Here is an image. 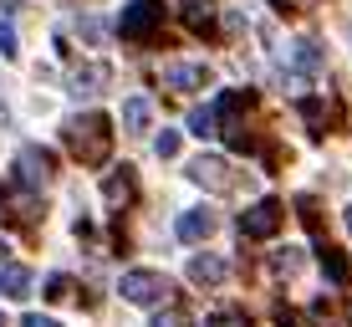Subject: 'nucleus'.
I'll use <instances>...</instances> for the list:
<instances>
[{
	"mask_svg": "<svg viewBox=\"0 0 352 327\" xmlns=\"http://www.w3.org/2000/svg\"><path fill=\"white\" fill-rule=\"evenodd\" d=\"M67 143L82 164H102L107 159V143H113V128H107L102 113H87V118H72L67 128Z\"/></svg>",
	"mask_w": 352,
	"mask_h": 327,
	"instance_id": "nucleus-1",
	"label": "nucleus"
},
{
	"mask_svg": "<svg viewBox=\"0 0 352 327\" xmlns=\"http://www.w3.org/2000/svg\"><path fill=\"white\" fill-rule=\"evenodd\" d=\"M118 292H123V302H133V307H153V302L168 297V276L164 271H123Z\"/></svg>",
	"mask_w": 352,
	"mask_h": 327,
	"instance_id": "nucleus-2",
	"label": "nucleus"
},
{
	"mask_svg": "<svg viewBox=\"0 0 352 327\" xmlns=\"http://www.w3.org/2000/svg\"><path fill=\"white\" fill-rule=\"evenodd\" d=\"M159 21H164L159 0H128L123 16H118V31H123V41H143V36H153Z\"/></svg>",
	"mask_w": 352,
	"mask_h": 327,
	"instance_id": "nucleus-3",
	"label": "nucleus"
},
{
	"mask_svg": "<svg viewBox=\"0 0 352 327\" xmlns=\"http://www.w3.org/2000/svg\"><path fill=\"white\" fill-rule=\"evenodd\" d=\"M281 220H286V210L276 200H256L250 210H240V235L245 240H271L276 230H281Z\"/></svg>",
	"mask_w": 352,
	"mask_h": 327,
	"instance_id": "nucleus-4",
	"label": "nucleus"
},
{
	"mask_svg": "<svg viewBox=\"0 0 352 327\" xmlns=\"http://www.w3.org/2000/svg\"><path fill=\"white\" fill-rule=\"evenodd\" d=\"M46 174H52V149H36V143H26V149L16 154V179L26 189H41Z\"/></svg>",
	"mask_w": 352,
	"mask_h": 327,
	"instance_id": "nucleus-5",
	"label": "nucleus"
},
{
	"mask_svg": "<svg viewBox=\"0 0 352 327\" xmlns=\"http://www.w3.org/2000/svg\"><path fill=\"white\" fill-rule=\"evenodd\" d=\"M189 179H194V184H204V189H220V195L235 184V179H230V164L220 159V154H199V159L189 164Z\"/></svg>",
	"mask_w": 352,
	"mask_h": 327,
	"instance_id": "nucleus-6",
	"label": "nucleus"
},
{
	"mask_svg": "<svg viewBox=\"0 0 352 327\" xmlns=\"http://www.w3.org/2000/svg\"><path fill=\"white\" fill-rule=\"evenodd\" d=\"M164 82L179 92H199V87H210V67L204 62H164Z\"/></svg>",
	"mask_w": 352,
	"mask_h": 327,
	"instance_id": "nucleus-7",
	"label": "nucleus"
},
{
	"mask_svg": "<svg viewBox=\"0 0 352 327\" xmlns=\"http://www.w3.org/2000/svg\"><path fill=\"white\" fill-rule=\"evenodd\" d=\"M286 67H291V72H301V77L322 72V46L311 41V36H296V41H286Z\"/></svg>",
	"mask_w": 352,
	"mask_h": 327,
	"instance_id": "nucleus-8",
	"label": "nucleus"
},
{
	"mask_svg": "<svg viewBox=\"0 0 352 327\" xmlns=\"http://www.w3.org/2000/svg\"><path fill=\"white\" fill-rule=\"evenodd\" d=\"M230 276V266L214 256V251H199V256H189V282H199V286H220Z\"/></svg>",
	"mask_w": 352,
	"mask_h": 327,
	"instance_id": "nucleus-9",
	"label": "nucleus"
},
{
	"mask_svg": "<svg viewBox=\"0 0 352 327\" xmlns=\"http://www.w3.org/2000/svg\"><path fill=\"white\" fill-rule=\"evenodd\" d=\"M179 240H204V235H210V230H214V215L210 210H204V204H199V210H184V215H179Z\"/></svg>",
	"mask_w": 352,
	"mask_h": 327,
	"instance_id": "nucleus-10",
	"label": "nucleus"
},
{
	"mask_svg": "<svg viewBox=\"0 0 352 327\" xmlns=\"http://www.w3.org/2000/svg\"><path fill=\"white\" fill-rule=\"evenodd\" d=\"M31 292V276H26V266H16V261H0V297H26Z\"/></svg>",
	"mask_w": 352,
	"mask_h": 327,
	"instance_id": "nucleus-11",
	"label": "nucleus"
},
{
	"mask_svg": "<svg viewBox=\"0 0 352 327\" xmlns=\"http://www.w3.org/2000/svg\"><path fill=\"white\" fill-rule=\"evenodd\" d=\"M148 123H153V103H148V98H128V103H123V128H128V133H143Z\"/></svg>",
	"mask_w": 352,
	"mask_h": 327,
	"instance_id": "nucleus-12",
	"label": "nucleus"
},
{
	"mask_svg": "<svg viewBox=\"0 0 352 327\" xmlns=\"http://www.w3.org/2000/svg\"><path fill=\"white\" fill-rule=\"evenodd\" d=\"M189 133L194 138H214V133H220V107H194L189 113Z\"/></svg>",
	"mask_w": 352,
	"mask_h": 327,
	"instance_id": "nucleus-13",
	"label": "nucleus"
},
{
	"mask_svg": "<svg viewBox=\"0 0 352 327\" xmlns=\"http://www.w3.org/2000/svg\"><path fill=\"white\" fill-rule=\"evenodd\" d=\"M214 21V0H184V26L189 31H204Z\"/></svg>",
	"mask_w": 352,
	"mask_h": 327,
	"instance_id": "nucleus-14",
	"label": "nucleus"
},
{
	"mask_svg": "<svg viewBox=\"0 0 352 327\" xmlns=\"http://www.w3.org/2000/svg\"><path fill=\"white\" fill-rule=\"evenodd\" d=\"M102 77H107V67H87V72H77V77H72V92H77V98H92Z\"/></svg>",
	"mask_w": 352,
	"mask_h": 327,
	"instance_id": "nucleus-15",
	"label": "nucleus"
},
{
	"mask_svg": "<svg viewBox=\"0 0 352 327\" xmlns=\"http://www.w3.org/2000/svg\"><path fill=\"white\" fill-rule=\"evenodd\" d=\"M204 327H250V317L240 307H220V312H210V322Z\"/></svg>",
	"mask_w": 352,
	"mask_h": 327,
	"instance_id": "nucleus-16",
	"label": "nucleus"
},
{
	"mask_svg": "<svg viewBox=\"0 0 352 327\" xmlns=\"http://www.w3.org/2000/svg\"><path fill=\"white\" fill-rule=\"evenodd\" d=\"M322 271L332 276V286H347V261L337 251H322Z\"/></svg>",
	"mask_w": 352,
	"mask_h": 327,
	"instance_id": "nucleus-17",
	"label": "nucleus"
},
{
	"mask_svg": "<svg viewBox=\"0 0 352 327\" xmlns=\"http://www.w3.org/2000/svg\"><path fill=\"white\" fill-rule=\"evenodd\" d=\"M153 327H194V322H189L184 307H159L153 312Z\"/></svg>",
	"mask_w": 352,
	"mask_h": 327,
	"instance_id": "nucleus-18",
	"label": "nucleus"
},
{
	"mask_svg": "<svg viewBox=\"0 0 352 327\" xmlns=\"http://www.w3.org/2000/svg\"><path fill=\"white\" fill-rule=\"evenodd\" d=\"M16 26H10V21H0V56H6V62H16Z\"/></svg>",
	"mask_w": 352,
	"mask_h": 327,
	"instance_id": "nucleus-19",
	"label": "nucleus"
},
{
	"mask_svg": "<svg viewBox=\"0 0 352 327\" xmlns=\"http://www.w3.org/2000/svg\"><path fill=\"white\" fill-rule=\"evenodd\" d=\"M153 149H159V159H174V154H179V133H174V128H164L159 138H153Z\"/></svg>",
	"mask_w": 352,
	"mask_h": 327,
	"instance_id": "nucleus-20",
	"label": "nucleus"
},
{
	"mask_svg": "<svg viewBox=\"0 0 352 327\" xmlns=\"http://www.w3.org/2000/svg\"><path fill=\"white\" fill-rule=\"evenodd\" d=\"M276 271H286V276H291V271H301V251H296V246L276 251Z\"/></svg>",
	"mask_w": 352,
	"mask_h": 327,
	"instance_id": "nucleus-21",
	"label": "nucleus"
},
{
	"mask_svg": "<svg viewBox=\"0 0 352 327\" xmlns=\"http://www.w3.org/2000/svg\"><path fill=\"white\" fill-rule=\"evenodd\" d=\"M128 189H133V179H128V174H113V179L102 184V195H107V200H123Z\"/></svg>",
	"mask_w": 352,
	"mask_h": 327,
	"instance_id": "nucleus-22",
	"label": "nucleus"
},
{
	"mask_svg": "<svg viewBox=\"0 0 352 327\" xmlns=\"http://www.w3.org/2000/svg\"><path fill=\"white\" fill-rule=\"evenodd\" d=\"M46 297H52V302L72 297V276H52V282H46Z\"/></svg>",
	"mask_w": 352,
	"mask_h": 327,
	"instance_id": "nucleus-23",
	"label": "nucleus"
},
{
	"mask_svg": "<svg viewBox=\"0 0 352 327\" xmlns=\"http://www.w3.org/2000/svg\"><path fill=\"white\" fill-rule=\"evenodd\" d=\"M21 327H56L52 317H41V312H31V317H21Z\"/></svg>",
	"mask_w": 352,
	"mask_h": 327,
	"instance_id": "nucleus-24",
	"label": "nucleus"
},
{
	"mask_svg": "<svg viewBox=\"0 0 352 327\" xmlns=\"http://www.w3.org/2000/svg\"><path fill=\"white\" fill-rule=\"evenodd\" d=\"M271 6H276V10H296V0H271Z\"/></svg>",
	"mask_w": 352,
	"mask_h": 327,
	"instance_id": "nucleus-25",
	"label": "nucleus"
},
{
	"mask_svg": "<svg viewBox=\"0 0 352 327\" xmlns=\"http://www.w3.org/2000/svg\"><path fill=\"white\" fill-rule=\"evenodd\" d=\"M347 235H352V204H347Z\"/></svg>",
	"mask_w": 352,
	"mask_h": 327,
	"instance_id": "nucleus-26",
	"label": "nucleus"
},
{
	"mask_svg": "<svg viewBox=\"0 0 352 327\" xmlns=\"http://www.w3.org/2000/svg\"><path fill=\"white\" fill-rule=\"evenodd\" d=\"M0 327H6V317H0Z\"/></svg>",
	"mask_w": 352,
	"mask_h": 327,
	"instance_id": "nucleus-27",
	"label": "nucleus"
}]
</instances>
